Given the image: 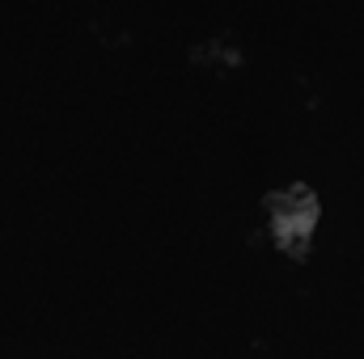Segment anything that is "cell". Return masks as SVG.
I'll list each match as a JSON object with an SVG mask.
<instances>
[{
	"instance_id": "6da1fadb",
	"label": "cell",
	"mask_w": 364,
	"mask_h": 359,
	"mask_svg": "<svg viewBox=\"0 0 364 359\" xmlns=\"http://www.w3.org/2000/svg\"><path fill=\"white\" fill-rule=\"evenodd\" d=\"M263 211H267V233H272L275 250L288 254L292 263H305L309 241H314L318 220H322V199H318V190L305 186V182L267 190V194H263Z\"/></svg>"
},
{
	"instance_id": "7a4b0ae2",
	"label": "cell",
	"mask_w": 364,
	"mask_h": 359,
	"mask_svg": "<svg viewBox=\"0 0 364 359\" xmlns=\"http://www.w3.org/2000/svg\"><path fill=\"white\" fill-rule=\"evenodd\" d=\"M186 60L195 68H216V72H233L246 64V51L229 38V34H212V38H199L186 47Z\"/></svg>"
}]
</instances>
